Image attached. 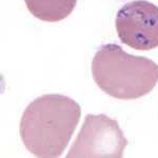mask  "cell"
<instances>
[{
  "label": "cell",
  "instance_id": "obj_4",
  "mask_svg": "<svg viewBox=\"0 0 158 158\" xmlns=\"http://www.w3.org/2000/svg\"><path fill=\"white\" fill-rule=\"evenodd\" d=\"M116 31L122 43L138 51L158 47V6L146 0L128 2L117 13Z\"/></svg>",
  "mask_w": 158,
  "mask_h": 158
},
{
  "label": "cell",
  "instance_id": "obj_5",
  "mask_svg": "<svg viewBox=\"0 0 158 158\" xmlns=\"http://www.w3.org/2000/svg\"><path fill=\"white\" fill-rule=\"evenodd\" d=\"M24 2L33 16L47 22L67 18L77 4V0H24Z\"/></svg>",
  "mask_w": 158,
  "mask_h": 158
},
{
  "label": "cell",
  "instance_id": "obj_2",
  "mask_svg": "<svg viewBox=\"0 0 158 158\" xmlns=\"http://www.w3.org/2000/svg\"><path fill=\"white\" fill-rule=\"evenodd\" d=\"M92 75L101 91L132 100L149 94L158 82V64L143 56L128 54L115 43L103 44L92 61Z\"/></svg>",
  "mask_w": 158,
  "mask_h": 158
},
{
  "label": "cell",
  "instance_id": "obj_1",
  "mask_svg": "<svg viewBox=\"0 0 158 158\" xmlns=\"http://www.w3.org/2000/svg\"><path fill=\"white\" fill-rule=\"evenodd\" d=\"M81 116L80 106L60 94H47L32 101L20 120V137L34 156L59 157L65 151Z\"/></svg>",
  "mask_w": 158,
  "mask_h": 158
},
{
  "label": "cell",
  "instance_id": "obj_3",
  "mask_svg": "<svg viewBox=\"0 0 158 158\" xmlns=\"http://www.w3.org/2000/svg\"><path fill=\"white\" fill-rule=\"evenodd\" d=\"M128 140L118 122L111 117L88 114L68 158H120Z\"/></svg>",
  "mask_w": 158,
  "mask_h": 158
}]
</instances>
